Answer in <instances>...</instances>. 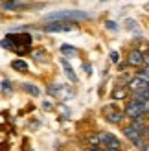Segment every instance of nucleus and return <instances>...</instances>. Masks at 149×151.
<instances>
[{
    "mask_svg": "<svg viewBox=\"0 0 149 151\" xmlns=\"http://www.w3.org/2000/svg\"><path fill=\"white\" fill-rule=\"evenodd\" d=\"M0 46L6 50H11L19 55H24L32 48V35L29 33H9L0 41Z\"/></svg>",
    "mask_w": 149,
    "mask_h": 151,
    "instance_id": "nucleus-1",
    "label": "nucleus"
},
{
    "mask_svg": "<svg viewBox=\"0 0 149 151\" xmlns=\"http://www.w3.org/2000/svg\"><path fill=\"white\" fill-rule=\"evenodd\" d=\"M83 19H88L85 11H57L44 17L46 22H66V20H83Z\"/></svg>",
    "mask_w": 149,
    "mask_h": 151,
    "instance_id": "nucleus-2",
    "label": "nucleus"
},
{
    "mask_svg": "<svg viewBox=\"0 0 149 151\" xmlns=\"http://www.w3.org/2000/svg\"><path fill=\"white\" fill-rule=\"evenodd\" d=\"M125 116H129L131 120H144V118H145V109H144V103L129 101V105L125 107Z\"/></svg>",
    "mask_w": 149,
    "mask_h": 151,
    "instance_id": "nucleus-3",
    "label": "nucleus"
},
{
    "mask_svg": "<svg viewBox=\"0 0 149 151\" xmlns=\"http://www.w3.org/2000/svg\"><path fill=\"white\" fill-rule=\"evenodd\" d=\"M72 29H76V24H72V22H48L46 26H42V32H46V33L72 32Z\"/></svg>",
    "mask_w": 149,
    "mask_h": 151,
    "instance_id": "nucleus-4",
    "label": "nucleus"
},
{
    "mask_svg": "<svg viewBox=\"0 0 149 151\" xmlns=\"http://www.w3.org/2000/svg\"><path fill=\"white\" fill-rule=\"evenodd\" d=\"M98 142H100V146H105V149H107V147L120 149V140H118L112 133H107V131L98 133Z\"/></svg>",
    "mask_w": 149,
    "mask_h": 151,
    "instance_id": "nucleus-5",
    "label": "nucleus"
},
{
    "mask_svg": "<svg viewBox=\"0 0 149 151\" xmlns=\"http://www.w3.org/2000/svg\"><path fill=\"white\" fill-rule=\"evenodd\" d=\"M123 134H125V137H127V138H129V140H131L136 147H140V149L144 147V134H142V133H138L136 129H133L131 125L123 127Z\"/></svg>",
    "mask_w": 149,
    "mask_h": 151,
    "instance_id": "nucleus-6",
    "label": "nucleus"
},
{
    "mask_svg": "<svg viewBox=\"0 0 149 151\" xmlns=\"http://www.w3.org/2000/svg\"><path fill=\"white\" fill-rule=\"evenodd\" d=\"M127 87L131 92H140V90H149V81L147 79H142V78H133L129 83H127Z\"/></svg>",
    "mask_w": 149,
    "mask_h": 151,
    "instance_id": "nucleus-7",
    "label": "nucleus"
},
{
    "mask_svg": "<svg viewBox=\"0 0 149 151\" xmlns=\"http://www.w3.org/2000/svg\"><path fill=\"white\" fill-rule=\"evenodd\" d=\"M127 65L131 66H142L144 65V54L140 50H133L127 57Z\"/></svg>",
    "mask_w": 149,
    "mask_h": 151,
    "instance_id": "nucleus-8",
    "label": "nucleus"
},
{
    "mask_svg": "<svg viewBox=\"0 0 149 151\" xmlns=\"http://www.w3.org/2000/svg\"><path fill=\"white\" fill-rule=\"evenodd\" d=\"M123 120V112H120V111H110V112H107V122H110V124H120Z\"/></svg>",
    "mask_w": 149,
    "mask_h": 151,
    "instance_id": "nucleus-9",
    "label": "nucleus"
},
{
    "mask_svg": "<svg viewBox=\"0 0 149 151\" xmlns=\"http://www.w3.org/2000/svg\"><path fill=\"white\" fill-rule=\"evenodd\" d=\"M133 101H136V103H145V101H149V90L133 92Z\"/></svg>",
    "mask_w": 149,
    "mask_h": 151,
    "instance_id": "nucleus-10",
    "label": "nucleus"
},
{
    "mask_svg": "<svg viewBox=\"0 0 149 151\" xmlns=\"http://www.w3.org/2000/svg\"><path fill=\"white\" fill-rule=\"evenodd\" d=\"M61 65H63V68H64L66 76H68V79H70V81H74V83H76V81H77V76L74 74V68H72V66H70V63L66 61V59H61Z\"/></svg>",
    "mask_w": 149,
    "mask_h": 151,
    "instance_id": "nucleus-11",
    "label": "nucleus"
},
{
    "mask_svg": "<svg viewBox=\"0 0 149 151\" xmlns=\"http://www.w3.org/2000/svg\"><path fill=\"white\" fill-rule=\"evenodd\" d=\"M11 68H15V70H22V72H26L28 70V63L26 61H22V59H15V61H11Z\"/></svg>",
    "mask_w": 149,
    "mask_h": 151,
    "instance_id": "nucleus-12",
    "label": "nucleus"
},
{
    "mask_svg": "<svg viewBox=\"0 0 149 151\" xmlns=\"http://www.w3.org/2000/svg\"><path fill=\"white\" fill-rule=\"evenodd\" d=\"M61 52L64 54V57H74V55H77V48L68 46V44H63V46H61Z\"/></svg>",
    "mask_w": 149,
    "mask_h": 151,
    "instance_id": "nucleus-13",
    "label": "nucleus"
},
{
    "mask_svg": "<svg viewBox=\"0 0 149 151\" xmlns=\"http://www.w3.org/2000/svg\"><path fill=\"white\" fill-rule=\"evenodd\" d=\"M22 90L28 92V94H32V96H39V88L35 85H32V83H24V85H22Z\"/></svg>",
    "mask_w": 149,
    "mask_h": 151,
    "instance_id": "nucleus-14",
    "label": "nucleus"
},
{
    "mask_svg": "<svg viewBox=\"0 0 149 151\" xmlns=\"http://www.w3.org/2000/svg\"><path fill=\"white\" fill-rule=\"evenodd\" d=\"M22 6H24L22 2H4V4H2L4 9H20Z\"/></svg>",
    "mask_w": 149,
    "mask_h": 151,
    "instance_id": "nucleus-15",
    "label": "nucleus"
},
{
    "mask_svg": "<svg viewBox=\"0 0 149 151\" xmlns=\"http://www.w3.org/2000/svg\"><path fill=\"white\" fill-rule=\"evenodd\" d=\"M0 85H2V92H4V94H11V90H13V88H11V81L4 79Z\"/></svg>",
    "mask_w": 149,
    "mask_h": 151,
    "instance_id": "nucleus-16",
    "label": "nucleus"
},
{
    "mask_svg": "<svg viewBox=\"0 0 149 151\" xmlns=\"http://www.w3.org/2000/svg\"><path fill=\"white\" fill-rule=\"evenodd\" d=\"M138 78H142V79H147L149 78V66H144V68L138 72Z\"/></svg>",
    "mask_w": 149,
    "mask_h": 151,
    "instance_id": "nucleus-17",
    "label": "nucleus"
},
{
    "mask_svg": "<svg viewBox=\"0 0 149 151\" xmlns=\"http://www.w3.org/2000/svg\"><path fill=\"white\" fill-rule=\"evenodd\" d=\"M118 59H120V57H118V52H110V61L118 63Z\"/></svg>",
    "mask_w": 149,
    "mask_h": 151,
    "instance_id": "nucleus-18",
    "label": "nucleus"
},
{
    "mask_svg": "<svg viewBox=\"0 0 149 151\" xmlns=\"http://www.w3.org/2000/svg\"><path fill=\"white\" fill-rule=\"evenodd\" d=\"M85 151H105V149L100 147V146H90V147H87Z\"/></svg>",
    "mask_w": 149,
    "mask_h": 151,
    "instance_id": "nucleus-19",
    "label": "nucleus"
},
{
    "mask_svg": "<svg viewBox=\"0 0 149 151\" xmlns=\"http://www.w3.org/2000/svg\"><path fill=\"white\" fill-rule=\"evenodd\" d=\"M112 96L116 98V100H118V98H123V96H125V90H116V92H114Z\"/></svg>",
    "mask_w": 149,
    "mask_h": 151,
    "instance_id": "nucleus-20",
    "label": "nucleus"
},
{
    "mask_svg": "<svg viewBox=\"0 0 149 151\" xmlns=\"http://www.w3.org/2000/svg\"><path fill=\"white\" fill-rule=\"evenodd\" d=\"M107 28L109 29H118V26L114 24V22H107Z\"/></svg>",
    "mask_w": 149,
    "mask_h": 151,
    "instance_id": "nucleus-21",
    "label": "nucleus"
},
{
    "mask_svg": "<svg viewBox=\"0 0 149 151\" xmlns=\"http://www.w3.org/2000/svg\"><path fill=\"white\" fill-rule=\"evenodd\" d=\"M144 65H145V66H149V52L144 55Z\"/></svg>",
    "mask_w": 149,
    "mask_h": 151,
    "instance_id": "nucleus-22",
    "label": "nucleus"
},
{
    "mask_svg": "<svg viewBox=\"0 0 149 151\" xmlns=\"http://www.w3.org/2000/svg\"><path fill=\"white\" fill-rule=\"evenodd\" d=\"M144 138H149V127H145V131H144Z\"/></svg>",
    "mask_w": 149,
    "mask_h": 151,
    "instance_id": "nucleus-23",
    "label": "nucleus"
},
{
    "mask_svg": "<svg viewBox=\"0 0 149 151\" xmlns=\"http://www.w3.org/2000/svg\"><path fill=\"white\" fill-rule=\"evenodd\" d=\"M144 109H145V114H147V112H149V101L144 103Z\"/></svg>",
    "mask_w": 149,
    "mask_h": 151,
    "instance_id": "nucleus-24",
    "label": "nucleus"
},
{
    "mask_svg": "<svg viewBox=\"0 0 149 151\" xmlns=\"http://www.w3.org/2000/svg\"><path fill=\"white\" fill-rule=\"evenodd\" d=\"M144 151H149V142H147V144H144V147H142Z\"/></svg>",
    "mask_w": 149,
    "mask_h": 151,
    "instance_id": "nucleus-25",
    "label": "nucleus"
},
{
    "mask_svg": "<svg viewBox=\"0 0 149 151\" xmlns=\"http://www.w3.org/2000/svg\"><path fill=\"white\" fill-rule=\"evenodd\" d=\"M105 151H120V149H114V147H107Z\"/></svg>",
    "mask_w": 149,
    "mask_h": 151,
    "instance_id": "nucleus-26",
    "label": "nucleus"
}]
</instances>
